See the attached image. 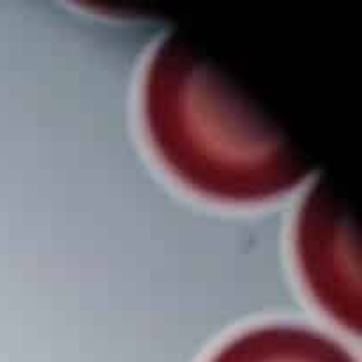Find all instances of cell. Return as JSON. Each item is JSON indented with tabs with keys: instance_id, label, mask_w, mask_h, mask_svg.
<instances>
[{
	"instance_id": "cell-1",
	"label": "cell",
	"mask_w": 362,
	"mask_h": 362,
	"mask_svg": "<svg viewBox=\"0 0 362 362\" xmlns=\"http://www.w3.org/2000/svg\"><path fill=\"white\" fill-rule=\"evenodd\" d=\"M141 113L163 166L209 200H276L313 170L260 105L177 32L163 37L148 59Z\"/></svg>"
},
{
	"instance_id": "cell-2",
	"label": "cell",
	"mask_w": 362,
	"mask_h": 362,
	"mask_svg": "<svg viewBox=\"0 0 362 362\" xmlns=\"http://www.w3.org/2000/svg\"><path fill=\"white\" fill-rule=\"evenodd\" d=\"M299 271L311 297L339 327L361 332L359 244L352 216L324 179L311 186L296 225Z\"/></svg>"
},
{
	"instance_id": "cell-3",
	"label": "cell",
	"mask_w": 362,
	"mask_h": 362,
	"mask_svg": "<svg viewBox=\"0 0 362 362\" xmlns=\"http://www.w3.org/2000/svg\"><path fill=\"white\" fill-rule=\"evenodd\" d=\"M209 362H359L329 334L303 325L272 324L230 339Z\"/></svg>"
}]
</instances>
